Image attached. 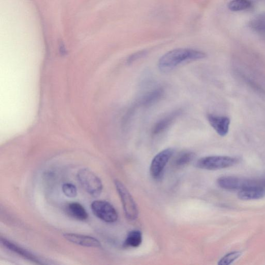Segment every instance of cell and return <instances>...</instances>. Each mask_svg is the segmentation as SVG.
I'll return each instance as SVG.
<instances>
[{
  "label": "cell",
  "instance_id": "obj_1",
  "mask_svg": "<svg viewBox=\"0 0 265 265\" xmlns=\"http://www.w3.org/2000/svg\"><path fill=\"white\" fill-rule=\"evenodd\" d=\"M206 57L205 52L189 48H178L167 52L158 61V68L164 72L175 69L182 63L202 59Z\"/></svg>",
  "mask_w": 265,
  "mask_h": 265
},
{
  "label": "cell",
  "instance_id": "obj_2",
  "mask_svg": "<svg viewBox=\"0 0 265 265\" xmlns=\"http://www.w3.org/2000/svg\"><path fill=\"white\" fill-rule=\"evenodd\" d=\"M217 183L221 188L229 190H242L252 187L265 189V180H253L225 176L219 178Z\"/></svg>",
  "mask_w": 265,
  "mask_h": 265
},
{
  "label": "cell",
  "instance_id": "obj_3",
  "mask_svg": "<svg viewBox=\"0 0 265 265\" xmlns=\"http://www.w3.org/2000/svg\"><path fill=\"white\" fill-rule=\"evenodd\" d=\"M77 179L84 189L92 197L97 198L100 196L103 190V184L101 179L89 169L79 170Z\"/></svg>",
  "mask_w": 265,
  "mask_h": 265
},
{
  "label": "cell",
  "instance_id": "obj_4",
  "mask_svg": "<svg viewBox=\"0 0 265 265\" xmlns=\"http://www.w3.org/2000/svg\"><path fill=\"white\" fill-rule=\"evenodd\" d=\"M115 184L126 217L131 221L135 220L138 216V210L133 197L122 182L116 180Z\"/></svg>",
  "mask_w": 265,
  "mask_h": 265
},
{
  "label": "cell",
  "instance_id": "obj_5",
  "mask_svg": "<svg viewBox=\"0 0 265 265\" xmlns=\"http://www.w3.org/2000/svg\"><path fill=\"white\" fill-rule=\"evenodd\" d=\"M238 162L237 158L230 156H209L200 158L196 166L203 169L218 170L232 167Z\"/></svg>",
  "mask_w": 265,
  "mask_h": 265
},
{
  "label": "cell",
  "instance_id": "obj_6",
  "mask_svg": "<svg viewBox=\"0 0 265 265\" xmlns=\"http://www.w3.org/2000/svg\"><path fill=\"white\" fill-rule=\"evenodd\" d=\"M91 208L93 213L105 222L113 223L118 220V215L116 210L107 201L97 200L93 202Z\"/></svg>",
  "mask_w": 265,
  "mask_h": 265
},
{
  "label": "cell",
  "instance_id": "obj_7",
  "mask_svg": "<svg viewBox=\"0 0 265 265\" xmlns=\"http://www.w3.org/2000/svg\"><path fill=\"white\" fill-rule=\"evenodd\" d=\"M174 153L173 149L167 148L159 152L154 156L150 168V174L153 178L157 179L160 177Z\"/></svg>",
  "mask_w": 265,
  "mask_h": 265
},
{
  "label": "cell",
  "instance_id": "obj_8",
  "mask_svg": "<svg viewBox=\"0 0 265 265\" xmlns=\"http://www.w3.org/2000/svg\"><path fill=\"white\" fill-rule=\"evenodd\" d=\"M207 119L211 126L220 136L224 137L228 134L231 123L228 117L209 114Z\"/></svg>",
  "mask_w": 265,
  "mask_h": 265
},
{
  "label": "cell",
  "instance_id": "obj_9",
  "mask_svg": "<svg viewBox=\"0 0 265 265\" xmlns=\"http://www.w3.org/2000/svg\"><path fill=\"white\" fill-rule=\"evenodd\" d=\"M65 239L77 245L90 248H100L101 243L96 238L89 236L73 233L63 234Z\"/></svg>",
  "mask_w": 265,
  "mask_h": 265
},
{
  "label": "cell",
  "instance_id": "obj_10",
  "mask_svg": "<svg viewBox=\"0 0 265 265\" xmlns=\"http://www.w3.org/2000/svg\"><path fill=\"white\" fill-rule=\"evenodd\" d=\"M1 242L5 248L11 252H13V253L36 264H43V263L40 260L28 251L9 242L5 239V238H1Z\"/></svg>",
  "mask_w": 265,
  "mask_h": 265
},
{
  "label": "cell",
  "instance_id": "obj_11",
  "mask_svg": "<svg viewBox=\"0 0 265 265\" xmlns=\"http://www.w3.org/2000/svg\"><path fill=\"white\" fill-rule=\"evenodd\" d=\"M181 114V111L177 110L161 119L154 126L152 130V134L156 136L162 133L175 122Z\"/></svg>",
  "mask_w": 265,
  "mask_h": 265
},
{
  "label": "cell",
  "instance_id": "obj_12",
  "mask_svg": "<svg viewBox=\"0 0 265 265\" xmlns=\"http://www.w3.org/2000/svg\"><path fill=\"white\" fill-rule=\"evenodd\" d=\"M265 196V189L261 187H252L240 190L238 196L242 200H259Z\"/></svg>",
  "mask_w": 265,
  "mask_h": 265
},
{
  "label": "cell",
  "instance_id": "obj_13",
  "mask_svg": "<svg viewBox=\"0 0 265 265\" xmlns=\"http://www.w3.org/2000/svg\"><path fill=\"white\" fill-rule=\"evenodd\" d=\"M66 211L73 218L85 221L88 218V214L85 208L78 203H71L66 206Z\"/></svg>",
  "mask_w": 265,
  "mask_h": 265
},
{
  "label": "cell",
  "instance_id": "obj_14",
  "mask_svg": "<svg viewBox=\"0 0 265 265\" xmlns=\"http://www.w3.org/2000/svg\"><path fill=\"white\" fill-rule=\"evenodd\" d=\"M164 91L161 88L156 89L143 97L140 102L142 107H148L154 104L163 96Z\"/></svg>",
  "mask_w": 265,
  "mask_h": 265
},
{
  "label": "cell",
  "instance_id": "obj_15",
  "mask_svg": "<svg viewBox=\"0 0 265 265\" xmlns=\"http://www.w3.org/2000/svg\"><path fill=\"white\" fill-rule=\"evenodd\" d=\"M142 236L140 231L134 230L128 235L125 242V246L127 247L137 248L142 243Z\"/></svg>",
  "mask_w": 265,
  "mask_h": 265
},
{
  "label": "cell",
  "instance_id": "obj_16",
  "mask_svg": "<svg viewBox=\"0 0 265 265\" xmlns=\"http://www.w3.org/2000/svg\"><path fill=\"white\" fill-rule=\"evenodd\" d=\"M195 157V154L191 151H183L179 153L174 161L176 167H183L190 163Z\"/></svg>",
  "mask_w": 265,
  "mask_h": 265
},
{
  "label": "cell",
  "instance_id": "obj_17",
  "mask_svg": "<svg viewBox=\"0 0 265 265\" xmlns=\"http://www.w3.org/2000/svg\"><path fill=\"white\" fill-rule=\"evenodd\" d=\"M251 4L250 0H232L228 4V7L233 11H242L250 8Z\"/></svg>",
  "mask_w": 265,
  "mask_h": 265
},
{
  "label": "cell",
  "instance_id": "obj_18",
  "mask_svg": "<svg viewBox=\"0 0 265 265\" xmlns=\"http://www.w3.org/2000/svg\"><path fill=\"white\" fill-rule=\"evenodd\" d=\"M242 255L241 252L234 251L223 257L219 262L220 265H229Z\"/></svg>",
  "mask_w": 265,
  "mask_h": 265
},
{
  "label": "cell",
  "instance_id": "obj_19",
  "mask_svg": "<svg viewBox=\"0 0 265 265\" xmlns=\"http://www.w3.org/2000/svg\"><path fill=\"white\" fill-rule=\"evenodd\" d=\"M62 189L64 195L68 197L74 198L77 195V189L75 185L72 183H64Z\"/></svg>",
  "mask_w": 265,
  "mask_h": 265
},
{
  "label": "cell",
  "instance_id": "obj_20",
  "mask_svg": "<svg viewBox=\"0 0 265 265\" xmlns=\"http://www.w3.org/2000/svg\"><path fill=\"white\" fill-rule=\"evenodd\" d=\"M251 26L259 32H265V21L264 20L255 21L252 23Z\"/></svg>",
  "mask_w": 265,
  "mask_h": 265
},
{
  "label": "cell",
  "instance_id": "obj_21",
  "mask_svg": "<svg viewBox=\"0 0 265 265\" xmlns=\"http://www.w3.org/2000/svg\"><path fill=\"white\" fill-rule=\"evenodd\" d=\"M145 53H146V52L145 51H141L135 53V54L132 55L129 57L128 59V62L129 63H131L132 62H134L138 58H140L144 56L145 54Z\"/></svg>",
  "mask_w": 265,
  "mask_h": 265
}]
</instances>
